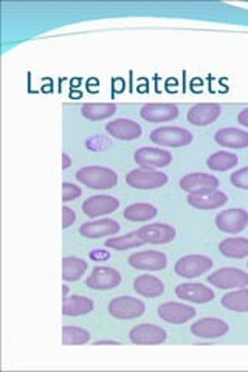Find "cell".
Listing matches in <instances>:
<instances>
[{"label":"cell","mask_w":248,"mask_h":372,"mask_svg":"<svg viewBox=\"0 0 248 372\" xmlns=\"http://www.w3.org/2000/svg\"><path fill=\"white\" fill-rule=\"evenodd\" d=\"M76 179L92 190H110L118 183V177L115 171L104 166L81 167L76 174Z\"/></svg>","instance_id":"cell-1"},{"label":"cell","mask_w":248,"mask_h":372,"mask_svg":"<svg viewBox=\"0 0 248 372\" xmlns=\"http://www.w3.org/2000/svg\"><path fill=\"white\" fill-rule=\"evenodd\" d=\"M150 140L153 143L162 146V148H182L190 145L192 141V134L190 130L183 128H158L150 132Z\"/></svg>","instance_id":"cell-2"},{"label":"cell","mask_w":248,"mask_h":372,"mask_svg":"<svg viewBox=\"0 0 248 372\" xmlns=\"http://www.w3.org/2000/svg\"><path fill=\"white\" fill-rule=\"evenodd\" d=\"M215 262H212L211 258L203 254H188L183 256L175 264V273L179 274L182 278H199L202 274L208 273Z\"/></svg>","instance_id":"cell-3"},{"label":"cell","mask_w":248,"mask_h":372,"mask_svg":"<svg viewBox=\"0 0 248 372\" xmlns=\"http://www.w3.org/2000/svg\"><path fill=\"white\" fill-rule=\"evenodd\" d=\"M109 314L118 320H135L145 314L146 306L141 299L132 296H117L109 303Z\"/></svg>","instance_id":"cell-4"},{"label":"cell","mask_w":248,"mask_h":372,"mask_svg":"<svg viewBox=\"0 0 248 372\" xmlns=\"http://www.w3.org/2000/svg\"><path fill=\"white\" fill-rule=\"evenodd\" d=\"M126 183L135 190H155L167 183V175L155 170L140 167V170H134L128 174Z\"/></svg>","instance_id":"cell-5"},{"label":"cell","mask_w":248,"mask_h":372,"mask_svg":"<svg viewBox=\"0 0 248 372\" xmlns=\"http://www.w3.org/2000/svg\"><path fill=\"white\" fill-rule=\"evenodd\" d=\"M208 282L217 289H242L248 286V273L234 267L219 269L210 274Z\"/></svg>","instance_id":"cell-6"},{"label":"cell","mask_w":248,"mask_h":372,"mask_svg":"<svg viewBox=\"0 0 248 372\" xmlns=\"http://www.w3.org/2000/svg\"><path fill=\"white\" fill-rule=\"evenodd\" d=\"M216 227L220 232L228 234H237L248 225V212L241 208H229L220 211L216 216Z\"/></svg>","instance_id":"cell-7"},{"label":"cell","mask_w":248,"mask_h":372,"mask_svg":"<svg viewBox=\"0 0 248 372\" xmlns=\"http://www.w3.org/2000/svg\"><path fill=\"white\" fill-rule=\"evenodd\" d=\"M219 180L215 175L203 174V172H192L185 175L180 179V188L188 194H211L217 190Z\"/></svg>","instance_id":"cell-8"},{"label":"cell","mask_w":248,"mask_h":372,"mask_svg":"<svg viewBox=\"0 0 248 372\" xmlns=\"http://www.w3.org/2000/svg\"><path fill=\"white\" fill-rule=\"evenodd\" d=\"M134 160L146 170H160L171 165L172 154L170 150L158 148H140L134 155Z\"/></svg>","instance_id":"cell-9"},{"label":"cell","mask_w":248,"mask_h":372,"mask_svg":"<svg viewBox=\"0 0 248 372\" xmlns=\"http://www.w3.org/2000/svg\"><path fill=\"white\" fill-rule=\"evenodd\" d=\"M167 258L162 252L148 250L138 252L129 256V265L135 270H146V272H160L166 267Z\"/></svg>","instance_id":"cell-10"},{"label":"cell","mask_w":248,"mask_h":372,"mask_svg":"<svg viewBox=\"0 0 248 372\" xmlns=\"http://www.w3.org/2000/svg\"><path fill=\"white\" fill-rule=\"evenodd\" d=\"M166 331L155 324H140L130 331L129 339L134 344L140 346H154L166 341Z\"/></svg>","instance_id":"cell-11"},{"label":"cell","mask_w":248,"mask_h":372,"mask_svg":"<svg viewBox=\"0 0 248 372\" xmlns=\"http://www.w3.org/2000/svg\"><path fill=\"white\" fill-rule=\"evenodd\" d=\"M157 314L166 323L183 324V323H188L196 316V309L182 303H165L162 306H158Z\"/></svg>","instance_id":"cell-12"},{"label":"cell","mask_w":248,"mask_h":372,"mask_svg":"<svg viewBox=\"0 0 248 372\" xmlns=\"http://www.w3.org/2000/svg\"><path fill=\"white\" fill-rule=\"evenodd\" d=\"M121 284V274L110 267H95L91 277L86 279V286L93 290H110Z\"/></svg>","instance_id":"cell-13"},{"label":"cell","mask_w":248,"mask_h":372,"mask_svg":"<svg viewBox=\"0 0 248 372\" xmlns=\"http://www.w3.org/2000/svg\"><path fill=\"white\" fill-rule=\"evenodd\" d=\"M191 332L199 339L215 340L228 332V323L220 318H202L191 326Z\"/></svg>","instance_id":"cell-14"},{"label":"cell","mask_w":248,"mask_h":372,"mask_svg":"<svg viewBox=\"0 0 248 372\" xmlns=\"http://www.w3.org/2000/svg\"><path fill=\"white\" fill-rule=\"evenodd\" d=\"M140 115L149 123H167L179 117V108L170 103H154L141 108Z\"/></svg>","instance_id":"cell-15"},{"label":"cell","mask_w":248,"mask_h":372,"mask_svg":"<svg viewBox=\"0 0 248 372\" xmlns=\"http://www.w3.org/2000/svg\"><path fill=\"white\" fill-rule=\"evenodd\" d=\"M138 236L143 239L146 244H170L172 242L177 233L171 225L166 224H149L138 229Z\"/></svg>","instance_id":"cell-16"},{"label":"cell","mask_w":248,"mask_h":372,"mask_svg":"<svg viewBox=\"0 0 248 372\" xmlns=\"http://www.w3.org/2000/svg\"><path fill=\"white\" fill-rule=\"evenodd\" d=\"M175 295L177 298L194 304H205V303H211V301L215 299V291H212L208 286L196 284V282L177 286Z\"/></svg>","instance_id":"cell-17"},{"label":"cell","mask_w":248,"mask_h":372,"mask_svg":"<svg viewBox=\"0 0 248 372\" xmlns=\"http://www.w3.org/2000/svg\"><path fill=\"white\" fill-rule=\"evenodd\" d=\"M120 232V224L112 219H100L86 222L79 228V234L86 239H101L105 236H115Z\"/></svg>","instance_id":"cell-18"},{"label":"cell","mask_w":248,"mask_h":372,"mask_svg":"<svg viewBox=\"0 0 248 372\" xmlns=\"http://www.w3.org/2000/svg\"><path fill=\"white\" fill-rule=\"evenodd\" d=\"M118 207V199L112 196H92L83 203V211L88 217H100L117 211Z\"/></svg>","instance_id":"cell-19"},{"label":"cell","mask_w":248,"mask_h":372,"mask_svg":"<svg viewBox=\"0 0 248 372\" xmlns=\"http://www.w3.org/2000/svg\"><path fill=\"white\" fill-rule=\"evenodd\" d=\"M105 130L108 134L117 140H124V141H130L135 140L141 135V126L134 121V120H128V118H120V120H113L110 121L108 126H105Z\"/></svg>","instance_id":"cell-20"},{"label":"cell","mask_w":248,"mask_h":372,"mask_svg":"<svg viewBox=\"0 0 248 372\" xmlns=\"http://www.w3.org/2000/svg\"><path fill=\"white\" fill-rule=\"evenodd\" d=\"M220 113H222V108L219 104H197L190 109L186 118L192 126H208L220 117Z\"/></svg>","instance_id":"cell-21"},{"label":"cell","mask_w":248,"mask_h":372,"mask_svg":"<svg viewBox=\"0 0 248 372\" xmlns=\"http://www.w3.org/2000/svg\"><path fill=\"white\" fill-rule=\"evenodd\" d=\"M216 143L228 149H244L248 148V132L236 128L220 129L215 135Z\"/></svg>","instance_id":"cell-22"},{"label":"cell","mask_w":248,"mask_h":372,"mask_svg":"<svg viewBox=\"0 0 248 372\" xmlns=\"http://www.w3.org/2000/svg\"><path fill=\"white\" fill-rule=\"evenodd\" d=\"M134 290L146 298H158L165 294V284L153 274H141L134 281Z\"/></svg>","instance_id":"cell-23"},{"label":"cell","mask_w":248,"mask_h":372,"mask_svg":"<svg viewBox=\"0 0 248 372\" xmlns=\"http://www.w3.org/2000/svg\"><path fill=\"white\" fill-rule=\"evenodd\" d=\"M227 202H228L227 194L220 191L203 194V196H199V194H190L188 196V205L197 210H217L220 207H224Z\"/></svg>","instance_id":"cell-24"},{"label":"cell","mask_w":248,"mask_h":372,"mask_svg":"<svg viewBox=\"0 0 248 372\" xmlns=\"http://www.w3.org/2000/svg\"><path fill=\"white\" fill-rule=\"evenodd\" d=\"M93 310V301L83 295H73L64 298V304H62V315L66 316H81L86 314H91Z\"/></svg>","instance_id":"cell-25"},{"label":"cell","mask_w":248,"mask_h":372,"mask_svg":"<svg viewBox=\"0 0 248 372\" xmlns=\"http://www.w3.org/2000/svg\"><path fill=\"white\" fill-rule=\"evenodd\" d=\"M219 252L225 258L244 259L248 256V239L245 237H228L219 244Z\"/></svg>","instance_id":"cell-26"},{"label":"cell","mask_w":248,"mask_h":372,"mask_svg":"<svg viewBox=\"0 0 248 372\" xmlns=\"http://www.w3.org/2000/svg\"><path fill=\"white\" fill-rule=\"evenodd\" d=\"M157 208L150 203H134L123 211V216L130 222H148L157 216Z\"/></svg>","instance_id":"cell-27"},{"label":"cell","mask_w":248,"mask_h":372,"mask_svg":"<svg viewBox=\"0 0 248 372\" xmlns=\"http://www.w3.org/2000/svg\"><path fill=\"white\" fill-rule=\"evenodd\" d=\"M88 264L79 258H64L62 259V279L64 281H78L83 278L87 272Z\"/></svg>","instance_id":"cell-28"},{"label":"cell","mask_w":248,"mask_h":372,"mask_svg":"<svg viewBox=\"0 0 248 372\" xmlns=\"http://www.w3.org/2000/svg\"><path fill=\"white\" fill-rule=\"evenodd\" d=\"M239 163V158L236 154L227 153V150H219V153L212 154L208 157L207 166L211 171H228L236 167Z\"/></svg>","instance_id":"cell-29"},{"label":"cell","mask_w":248,"mask_h":372,"mask_svg":"<svg viewBox=\"0 0 248 372\" xmlns=\"http://www.w3.org/2000/svg\"><path fill=\"white\" fill-rule=\"evenodd\" d=\"M83 117L91 121H100L110 118L112 115L117 112V105L112 103H103V104H86L83 105Z\"/></svg>","instance_id":"cell-30"},{"label":"cell","mask_w":248,"mask_h":372,"mask_svg":"<svg viewBox=\"0 0 248 372\" xmlns=\"http://www.w3.org/2000/svg\"><path fill=\"white\" fill-rule=\"evenodd\" d=\"M222 306L232 312L245 314L248 312V289L229 291L222 298Z\"/></svg>","instance_id":"cell-31"},{"label":"cell","mask_w":248,"mask_h":372,"mask_svg":"<svg viewBox=\"0 0 248 372\" xmlns=\"http://www.w3.org/2000/svg\"><path fill=\"white\" fill-rule=\"evenodd\" d=\"M143 244H145V241L138 236L137 232L124 234V236L110 237V239H108V241H105V247L112 248V250H118V252L130 250V248H138Z\"/></svg>","instance_id":"cell-32"},{"label":"cell","mask_w":248,"mask_h":372,"mask_svg":"<svg viewBox=\"0 0 248 372\" xmlns=\"http://www.w3.org/2000/svg\"><path fill=\"white\" fill-rule=\"evenodd\" d=\"M88 341H91V334L83 329V327H62V343L67 344V346H81V344H86Z\"/></svg>","instance_id":"cell-33"},{"label":"cell","mask_w":248,"mask_h":372,"mask_svg":"<svg viewBox=\"0 0 248 372\" xmlns=\"http://www.w3.org/2000/svg\"><path fill=\"white\" fill-rule=\"evenodd\" d=\"M229 180L236 186V188L241 190H248V166L242 167V170H237L234 174H232Z\"/></svg>","instance_id":"cell-34"},{"label":"cell","mask_w":248,"mask_h":372,"mask_svg":"<svg viewBox=\"0 0 248 372\" xmlns=\"http://www.w3.org/2000/svg\"><path fill=\"white\" fill-rule=\"evenodd\" d=\"M81 188L73 183H62V202L75 200L81 196Z\"/></svg>","instance_id":"cell-35"},{"label":"cell","mask_w":248,"mask_h":372,"mask_svg":"<svg viewBox=\"0 0 248 372\" xmlns=\"http://www.w3.org/2000/svg\"><path fill=\"white\" fill-rule=\"evenodd\" d=\"M76 215L72 208L62 207V228H68L72 224H75Z\"/></svg>","instance_id":"cell-36"},{"label":"cell","mask_w":248,"mask_h":372,"mask_svg":"<svg viewBox=\"0 0 248 372\" xmlns=\"http://www.w3.org/2000/svg\"><path fill=\"white\" fill-rule=\"evenodd\" d=\"M239 124H242L244 128H248V109H244L241 113L237 115Z\"/></svg>","instance_id":"cell-37"},{"label":"cell","mask_w":248,"mask_h":372,"mask_svg":"<svg viewBox=\"0 0 248 372\" xmlns=\"http://www.w3.org/2000/svg\"><path fill=\"white\" fill-rule=\"evenodd\" d=\"M70 165H72V160H70V157L67 154H62V170H67Z\"/></svg>","instance_id":"cell-38"},{"label":"cell","mask_w":248,"mask_h":372,"mask_svg":"<svg viewBox=\"0 0 248 372\" xmlns=\"http://www.w3.org/2000/svg\"><path fill=\"white\" fill-rule=\"evenodd\" d=\"M96 346H104V344H120L118 341H96Z\"/></svg>","instance_id":"cell-39"},{"label":"cell","mask_w":248,"mask_h":372,"mask_svg":"<svg viewBox=\"0 0 248 372\" xmlns=\"http://www.w3.org/2000/svg\"><path fill=\"white\" fill-rule=\"evenodd\" d=\"M247 267H248V264H247Z\"/></svg>","instance_id":"cell-40"}]
</instances>
